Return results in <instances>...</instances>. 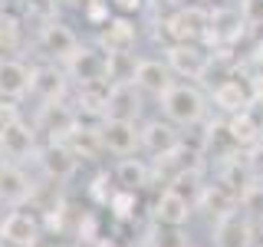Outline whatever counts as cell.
Returning <instances> with one entry per match:
<instances>
[{
    "label": "cell",
    "instance_id": "obj_1",
    "mask_svg": "<svg viewBox=\"0 0 263 247\" xmlns=\"http://www.w3.org/2000/svg\"><path fill=\"white\" fill-rule=\"evenodd\" d=\"M158 112L168 122H175L178 129H197L211 115V93L201 82L175 79V86L158 99Z\"/></svg>",
    "mask_w": 263,
    "mask_h": 247
},
{
    "label": "cell",
    "instance_id": "obj_2",
    "mask_svg": "<svg viewBox=\"0 0 263 247\" xmlns=\"http://www.w3.org/2000/svg\"><path fill=\"white\" fill-rule=\"evenodd\" d=\"M158 27V37H161V46L164 43H204L211 30V7L208 4H175L164 16L155 20Z\"/></svg>",
    "mask_w": 263,
    "mask_h": 247
},
{
    "label": "cell",
    "instance_id": "obj_3",
    "mask_svg": "<svg viewBox=\"0 0 263 247\" xmlns=\"http://www.w3.org/2000/svg\"><path fill=\"white\" fill-rule=\"evenodd\" d=\"M161 56L168 63V69L175 73V79H187V82H204L220 66V60L214 56L208 43H164Z\"/></svg>",
    "mask_w": 263,
    "mask_h": 247
},
{
    "label": "cell",
    "instance_id": "obj_4",
    "mask_svg": "<svg viewBox=\"0 0 263 247\" xmlns=\"http://www.w3.org/2000/svg\"><path fill=\"white\" fill-rule=\"evenodd\" d=\"M247 33H250V27L243 23L237 4H211V30L204 37V43L214 49V56L220 63L227 60V53H234L243 43Z\"/></svg>",
    "mask_w": 263,
    "mask_h": 247
},
{
    "label": "cell",
    "instance_id": "obj_5",
    "mask_svg": "<svg viewBox=\"0 0 263 247\" xmlns=\"http://www.w3.org/2000/svg\"><path fill=\"white\" fill-rule=\"evenodd\" d=\"M63 69L76 86H109V53L96 43H79L63 60Z\"/></svg>",
    "mask_w": 263,
    "mask_h": 247
},
{
    "label": "cell",
    "instance_id": "obj_6",
    "mask_svg": "<svg viewBox=\"0 0 263 247\" xmlns=\"http://www.w3.org/2000/svg\"><path fill=\"white\" fill-rule=\"evenodd\" d=\"M211 109L227 119L234 112H243L253 105V89H250V79L247 73H230V76H220L217 82H211Z\"/></svg>",
    "mask_w": 263,
    "mask_h": 247
},
{
    "label": "cell",
    "instance_id": "obj_7",
    "mask_svg": "<svg viewBox=\"0 0 263 247\" xmlns=\"http://www.w3.org/2000/svg\"><path fill=\"white\" fill-rule=\"evenodd\" d=\"M36 152H40V132L33 122L20 115V119L0 126V155H4V162L23 165L27 158H36Z\"/></svg>",
    "mask_w": 263,
    "mask_h": 247
},
{
    "label": "cell",
    "instance_id": "obj_8",
    "mask_svg": "<svg viewBox=\"0 0 263 247\" xmlns=\"http://www.w3.org/2000/svg\"><path fill=\"white\" fill-rule=\"evenodd\" d=\"M99 135H102L105 155L128 158V155L142 152V122L138 119H102L99 122Z\"/></svg>",
    "mask_w": 263,
    "mask_h": 247
},
{
    "label": "cell",
    "instance_id": "obj_9",
    "mask_svg": "<svg viewBox=\"0 0 263 247\" xmlns=\"http://www.w3.org/2000/svg\"><path fill=\"white\" fill-rule=\"evenodd\" d=\"M0 237L7 247H36L43 237V221L33 208H10L0 218Z\"/></svg>",
    "mask_w": 263,
    "mask_h": 247
},
{
    "label": "cell",
    "instance_id": "obj_10",
    "mask_svg": "<svg viewBox=\"0 0 263 247\" xmlns=\"http://www.w3.org/2000/svg\"><path fill=\"white\" fill-rule=\"evenodd\" d=\"M69 76H66L63 63H33L30 73V99H36L40 105L49 102H66V93H69Z\"/></svg>",
    "mask_w": 263,
    "mask_h": 247
},
{
    "label": "cell",
    "instance_id": "obj_11",
    "mask_svg": "<svg viewBox=\"0 0 263 247\" xmlns=\"http://www.w3.org/2000/svg\"><path fill=\"white\" fill-rule=\"evenodd\" d=\"M36 165H40V171H43L49 181H56V185H60V181L76 175L79 155L69 148L66 138H46V142L40 145V152H36Z\"/></svg>",
    "mask_w": 263,
    "mask_h": 247
},
{
    "label": "cell",
    "instance_id": "obj_12",
    "mask_svg": "<svg viewBox=\"0 0 263 247\" xmlns=\"http://www.w3.org/2000/svg\"><path fill=\"white\" fill-rule=\"evenodd\" d=\"M214 247H253V218L240 204L214 218Z\"/></svg>",
    "mask_w": 263,
    "mask_h": 247
},
{
    "label": "cell",
    "instance_id": "obj_13",
    "mask_svg": "<svg viewBox=\"0 0 263 247\" xmlns=\"http://www.w3.org/2000/svg\"><path fill=\"white\" fill-rule=\"evenodd\" d=\"M178 145H184V129H178L164 115H152L142 122V155L161 158V155L175 152Z\"/></svg>",
    "mask_w": 263,
    "mask_h": 247
},
{
    "label": "cell",
    "instance_id": "obj_14",
    "mask_svg": "<svg viewBox=\"0 0 263 247\" xmlns=\"http://www.w3.org/2000/svg\"><path fill=\"white\" fill-rule=\"evenodd\" d=\"M138 20L135 16H125V13H112L105 27L96 30V43L105 49V53H135L138 46Z\"/></svg>",
    "mask_w": 263,
    "mask_h": 247
},
{
    "label": "cell",
    "instance_id": "obj_15",
    "mask_svg": "<svg viewBox=\"0 0 263 247\" xmlns=\"http://www.w3.org/2000/svg\"><path fill=\"white\" fill-rule=\"evenodd\" d=\"M132 82L145 93V99H155V102H158V99L175 86V73L168 69L164 56H138Z\"/></svg>",
    "mask_w": 263,
    "mask_h": 247
},
{
    "label": "cell",
    "instance_id": "obj_16",
    "mask_svg": "<svg viewBox=\"0 0 263 247\" xmlns=\"http://www.w3.org/2000/svg\"><path fill=\"white\" fill-rule=\"evenodd\" d=\"M194 218V201L187 195H181L178 188L164 185L158 195H155L152 204V221L164 227H187V221Z\"/></svg>",
    "mask_w": 263,
    "mask_h": 247
},
{
    "label": "cell",
    "instance_id": "obj_17",
    "mask_svg": "<svg viewBox=\"0 0 263 247\" xmlns=\"http://www.w3.org/2000/svg\"><path fill=\"white\" fill-rule=\"evenodd\" d=\"M79 43H82L79 33L72 30L66 20H60V16H49V20H43V27L36 30V46L43 49L53 63H63Z\"/></svg>",
    "mask_w": 263,
    "mask_h": 247
},
{
    "label": "cell",
    "instance_id": "obj_18",
    "mask_svg": "<svg viewBox=\"0 0 263 247\" xmlns=\"http://www.w3.org/2000/svg\"><path fill=\"white\" fill-rule=\"evenodd\" d=\"M145 93L132 79L109 82V99H105V119H138L142 122Z\"/></svg>",
    "mask_w": 263,
    "mask_h": 247
},
{
    "label": "cell",
    "instance_id": "obj_19",
    "mask_svg": "<svg viewBox=\"0 0 263 247\" xmlns=\"http://www.w3.org/2000/svg\"><path fill=\"white\" fill-rule=\"evenodd\" d=\"M30 73L33 66H27L16 56L0 53V99L7 102H23L30 96Z\"/></svg>",
    "mask_w": 263,
    "mask_h": 247
},
{
    "label": "cell",
    "instance_id": "obj_20",
    "mask_svg": "<svg viewBox=\"0 0 263 247\" xmlns=\"http://www.w3.org/2000/svg\"><path fill=\"white\" fill-rule=\"evenodd\" d=\"M33 198V185L23 165L16 162H4L0 165V204H10V208H20Z\"/></svg>",
    "mask_w": 263,
    "mask_h": 247
},
{
    "label": "cell",
    "instance_id": "obj_21",
    "mask_svg": "<svg viewBox=\"0 0 263 247\" xmlns=\"http://www.w3.org/2000/svg\"><path fill=\"white\" fill-rule=\"evenodd\" d=\"M112 175L119 188H128V191H145L148 185H155V171L148 158H138V155H128V158H119L112 165Z\"/></svg>",
    "mask_w": 263,
    "mask_h": 247
},
{
    "label": "cell",
    "instance_id": "obj_22",
    "mask_svg": "<svg viewBox=\"0 0 263 247\" xmlns=\"http://www.w3.org/2000/svg\"><path fill=\"white\" fill-rule=\"evenodd\" d=\"M224 126H227L230 142H234L237 148H250V145H257L260 138H263V126L257 122L253 109H243V112L227 115V119H224Z\"/></svg>",
    "mask_w": 263,
    "mask_h": 247
},
{
    "label": "cell",
    "instance_id": "obj_23",
    "mask_svg": "<svg viewBox=\"0 0 263 247\" xmlns=\"http://www.w3.org/2000/svg\"><path fill=\"white\" fill-rule=\"evenodd\" d=\"M23 43V20L13 10H0V53H13Z\"/></svg>",
    "mask_w": 263,
    "mask_h": 247
},
{
    "label": "cell",
    "instance_id": "obj_24",
    "mask_svg": "<svg viewBox=\"0 0 263 247\" xmlns=\"http://www.w3.org/2000/svg\"><path fill=\"white\" fill-rule=\"evenodd\" d=\"M135 208H138V191H128V188H119L109 201V214L115 221H132Z\"/></svg>",
    "mask_w": 263,
    "mask_h": 247
},
{
    "label": "cell",
    "instance_id": "obj_25",
    "mask_svg": "<svg viewBox=\"0 0 263 247\" xmlns=\"http://www.w3.org/2000/svg\"><path fill=\"white\" fill-rule=\"evenodd\" d=\"M148 247H191L181 227H164L152 221V234H148Z\"/></svg>",
    "mask_w": 263,
    "mask_h": 247
},
{
    "label": "cell",
    "instance_id": "obj_26",
    "mask_svg": "<svg viewBox=\"0 0 263 247\" xmlns=\"http://www.w3.org/2000/svg\"><path fill=\"white\" fill-rule=\"evenodd\" d=\"M237 204L253 218V224L263 221V181H250V185L243 188V195L237 198Z\"/></svg>",
    "mask_w": 263,
    "mask_h": 247
},
{
    "label": "cell",
    "instance_id": "obj_27",
    "mask_svg": "<svg viewBox=\"0 0 263 247\" xmlns=\"http://www.w3.org/2000/svg\"><path fill=\"white\" fill-rule=\"evenodd\" d=\"M237 7L250 33H263V0H237Z\"/></svg>",
    "mask_w": 263,
    "mask_h": 247
},
{
    "label": "cell",
    "instance_id": "obj_28",
    "mask_svg": "<svg viewBox=\"0 0 263 247\" xmlns=\"http://www.w3.org/2000/svg\"><path fill=\"white\" fill-rule=\"evenodd\" d=\"M243 158H247V168H250V178L253 181H263V138L257 145L243 148Z\"/></svg>",
    "mask_w": 263,
    "mask_h": 247
},
{
    "label": "cell",
    "instance_id": "obj_29",
    "mask_svg": "<svg viewBox=\"0 0 263 247\" xmlns=\"http://www.w3.org/2000/svg\"><path fill=\"white\" fill-rule=\"evenodd\" d=\"M115 13H125V16H138L142 10H148V0H109Z\"/></svg>",
    "mask_w": 263,
    "mask_h": 247
},
{
    "label": "cell",
    "instance_id": "obj_30",
    "mask_svg": "<svg viewBox=\"0 0 263 247\" xmlns=\"http://www.w3.org/2000/svg\"><path fill=\"white\" fill-rule=\"evenodd\" d=\"M69 4H72V7H76V10L82 13V10H86V7H89V4H92V0H69Z\"/></svg>",
    "mask_w": 263,
    "mask_h": 247
},
{
    "label": "cell",
    "instance_id": "obj_31",
    "mask_svg": "<svg viewBox=\"0 0 263 247\" xmlns=\"http://www.w3.org/2000/svg\"><path fill=\"white\" fill-rule=\"evenodd\" d=\"M46 247H66V244H60V241H53V244H46Z\"/></svg>",
    "mask_w": 263,
    "mask_h": 247
},
{
    "label": "cell",
    "instance_id": "obj_32",
    "mask_svg": "<svg viewBox=\"0 0 263 247\" xmlns=\"http://www.w3.org/2000/svg\"><path fill=\"white\" fill-rule=\"evenodd\" d=\"M0 247H4V237H0Z\"/></svg>",
    "mask_w": 263,
    "mask_h": 247
}]
</instances>
